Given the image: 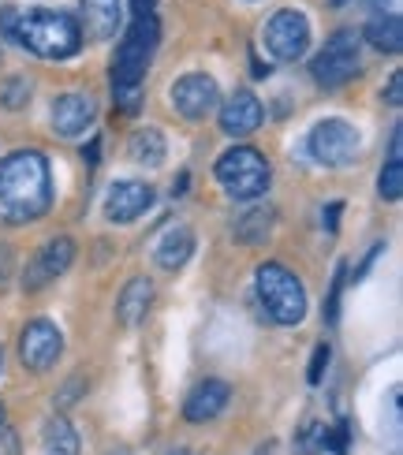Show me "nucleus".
I'll use <instances>...</instances> for the list:
<instances>
[{
    "label": "nucleus",
    "instance_id": "35",
    "mask_svg": "<svg viewBox=\"0 0 403 455\" xmlns=\"http://www.w3.org/2000/svg\"><path fill=\"white\" fill-rule=\"evenodd\" d=\"M329 4H333V8H340V4H348V0H329Z\"/></svg>",
    "mask_w": 403,
    "mask_h": 455
},
{
    "label": "nucleus",
    "instance_id": "30",
    "mask_svg": "<svg viewBox=\"0 0 403 455\" xmlns=\"http://www.w3.org/2000/svg\"><path fill=\"white\" fill-rule=\"evenodd\" d=\"M340 213H343V202H329L325 205V228L336 235V228H340Z\"/></svg>",
    "mask_w": 403,
    "mask_h": 455
},
{
    "label": "nucleus",
    "instance_id": "5",
    "mask_svg": "<svg viewBox=\"0 0 403 455\" xmlns=\"http://www.w3.org/2000/svg\"><path fill=\"white\" fill-rule=\"evenodd\" d=\"M359 60H362L359 34L343 27L318 49V56L310 60V75L321 90H340L343 83H351L359 75Z\"/></svg>",
    "mask_w": 403,
    "mask_h": 455
},
{
    "label": "nucleus",
    "instance_id": "29",
    "mask_svg": "<svg viewBox=\"0 0 403 455\" xmlns=\"http://www.w3.org/2000/svg\"><path fill=\"white\" fill-rule=\"evenodd\" d=\"M12 269H15V254H12V246L0 243V283L12 276Z\"/></svg>",
    "mask_w": 403,
    "mask_h": 455
},
{
    "label": "nucleus",
    "instance_id": "15",
    "mask_svg": "<svg viewBox=\"0 0 403 455\" xmlns=\"http://www.w3.org/2000/svg\"><path fill=\"white\" fill-rule=\"evenodd\" d=\"M228 395H232V388H228L224 381H202L195 392L187 395L183 419L187 422H209V419H217V414L228 407Z\"/></svg>",
    "mask_w": 403,
    "mask_h": 455
},
{
    "label": "nucleus",
    "instance_id": "9",
    "mask_svg": "<svg viewBox=\"0 0 403 455\" xmlns=\"http://www.w3.org/2000/svg\"><path fill=\"white\" fill-rule=\"evenodd\" d=\"M217 98H221L217 83L202 71H190L183 79L172 83V108H176L187 124H202L209 112L217 108Z\"/></svg>",
    "mask_w": 403,
    "mask_h": 455
},
{
    "label": "nucleus",
    "instance_id": "2",
    "mask_svg": "<svg viewBox=\"0 0 403 455\" xmlns=\"http://www.w3.org/2000/svg\"><path fill=\"white\" fill-rule=\"evenodd\" d=\"M153 45H157V19H153V12L134 15L131 30L124 34V42H120L117 64H112V98H117L120 112H139L142 79H146Z\"/></svg>",
    "mask_w": 403,
    "mask_h": 455
},
{
    "label": "nucleus",
    "instance_id": "32",
    "mask_svg": "<svg viewBox=\"0 0 403 455\" xmlns=\"http://www.w3.org/2000/svg\"><path fill=\"white\" fill-rule=\"evenodd\" d=\"M0 455H15V433L0 426Z\"/></svg>",
    "mask_w": 403,
    "mask_h": 455
},
{
    "label": "nucleus",
    "instance_id": "7",
    "mask_svg": "<svg viewBox=\"0 0 403 455\" xmlns=\"http://www.w3.org/2000/svg\"><path fill=\"white\" fill-rule=\"evenodd\" d=\"M359 146H362V135L359 127L340 120V116H329L314 124V131L306 135V149H310V157L325 168H343L359 157Z\"/></svg>",
    "mask_w": 403,
    "mask_h": 455
},
{
    "label": "nucleus",
    "instance_id": "37",
    "mask_svg": "<svg viewBox=\"0 0 403 455\" xmlns=\"http://www.w3.org/2000/svg\"><path fill=\"white\" fill-rule=\"evenodd\" d=\"M176 455H195V451H176Z\"/></svg>",
    "mask_w": 403,
    "mask_h": 455
},
{
    "label": "nucleus",
    "instance_id": "12",
    "mask_svg": "<svg viewBox=\"0 0 403 455\" xmlns=\"http://www.w3.org/2000/svg\"><path fill=\"white\" fill-rule=\"evenodd\" d=\"M153 205V187L142 180H120L109 187V198H105V217L112 224H131L139 220L146 210Z\"/></svg>",
    "mask_w": 403,
    "mask_h": 455
},
{
    "label": "nucleus",
    "instance_id": "4",
    "mask_svg": "<svg viewBox=\"0 0 403 455\" xmlns=\"http://www.w3.org/2000/svg\"><path fill=\"white\" fill-rule=\"evenodd\" d=\"M258 299L265 314L277 325H299L306 317V288L302 280L280 261H265L258 265Z\"/></svg>",
    "mask_w": 403,
    "mask_h": 455
},
{
    "label": "nucleus",
    "instance_id": "6",
    "mask_svg": "<svg viewBox=\"0 0 403 455\" xmlns=\"http://www.w3.org/2000/svg\"><path fill=\"white\" fill-rule=\"evenodd\" d=\"M214 172H217V183L224 187V195L232 198H258L269 187V161L254 146H232L217 161Z\"/></svg>",
    "mask_w": 403,
    "mask_h": 455
},
{
    "label": "nucleus",
    "instance_id": "34",
    "mask_svg": "<svg viewBox=\"0 0 403 455\" xmlns=\"http://www.w3.org/2000/svg\"><path fill=\"white\" fill-rule=\"evenodd\" d=\"M131 8H134V15H146V12H153V0H131Z\"/></svg>",
    "mask_w": 403,
    "mask_h": 455
},
{
    "label": "nucleus",
    "instance_id": "24",
    "mask_svg": "<svg viewBox=\"0 0 403 455\" xmlns=\"http://www.w3.org/2000/svg\"><path fill=\"white\" fill-rule=\"evenodd\" d=\"M30 101V83L23 79V75H15V79L4 83V90H0V105L4 108H23Z\"/></svg>",
    "mask_w": 403,
    "mask_h": 455
},
{
    "label": "nucleus",
    "instance_id": "28",
    "mask_svg": "<svg viewBox=\"0 0 403 455\" xmlns=\"http://www.w3.org/2000/svg\"><path fill=\"white\" fill-rule=\"evenodd\" d=\"M83 392H86V381H83V377H71V381L64 385V392L56 395V403H60V407H68V403H75V400H79Z\"/></svg>",
    "mask_w": 403,
    "mask_h": 455
},
{
    "label": "nucleus",
    "instance_id": "10",
    "mask_svg": "<svg viewBox=\"0 0 403 455\" xmlns=\"http://www.w3.org/2000/svg\"><path fill=\"white\" fill-rule=\"evenodd\" d=\"M60 351H64V336L45 317L30 321L23 336H19V358H23V366L34 373H45L56 358H60Z\"/></svg>",
    "mask_w": 403,
    "mask_h": 455
},
{
    "label": "nucleus",
    "instance_id": "20",
    "mask_svg": "<svg viewBox=\"0 0 403 455\" xmlns=\"http://www.w3.org/2000/svg\"><path fill=\"white\" fill-rule=\"evenodd\" d=\"M165 135L157 127H139L131 135V157L139 161V164H146V168H161L165 164Z\"/></svg>",
    "mask_w": 403,
    "mask_h": 455
},
{
    "label": "nucleus",
    "instance_id": "1",
    "mask_svg": "<svg viewBox=\"0 0 403 455\" xmlns=\"http://www.w3.org/2000/svg\"><path fill=\"white\" fill-rule=\"evenodd\" d=\"M49 202H52L49 161L37 149H19V154L0 161V220L30 224L49 213Z\"/></svg>",
    "mask_w": 403,
    "mask_h": 455
},
{
    "label": "nucleus",
    "instance_id": "14",
    "mask_svg": "<svg viewBox=\"0 0 403 455\" xmlns=\"http://www.w3.org/2000/svg\"><path fill=\"white\" fill-rule=\"evenodd\" d=\"M265 120V108L262 101L254 98L251 90H236L232 98L221 105V131L232 139H243V135H254Z\"/></svg>",
    "mask_w": 403,
    "mask_h": 455
},
{
    "label": "nucleus",
    "instance_id": "27",
    "mask_svg": "<svg viewBox=\"0 0 403 455\" xmlns=\"http://www.w3.org/2000/svg\"><path fill=\"white\" fill-rule=\"evenodd\" d=\"M329 344H318L314 347V358H310V373H306V377H310V385H321V377H325V370H329Z\"/></svg>",
    "mask_w": 403,
    "mask_h": 455
},
{
    "label": "nucleus",
    "instance_id": "18",
    "mask_svg": "<svg viewBox=\"0 0 403 455\" xmlns=\"http://www.w3.org/2000/svg\"><path fill=\"white\" fill-rule=\"evenodd\" d=\"M79 8L93 42H109L120 30V0H79Z\"/></svg>",
    "mask_w": 403,
    "mask_h": 455
},
{
    "label": "nucleus",
    "instance_id": "8",
    "mask_svg": "<svg viewBox=\"0 0 403 455\" xmlns=\"http://www.w3.org/2000/svg\"><path fill=\"white\" fill-rule=\"evenodd\" d=\"M310 45V19L295 8H284L265 23V49L273 60H299Z\"/></svg>",
    "mask_w": 403,
    "mask_h": 455
},
{
    "label": "nucleus",
    "instance_id": "33",
    "mask_svg": "<svg viewBox=\"0 0 403 455\" xmlns=\"http://www.w3.org/2000/svg\"><path fill=\"white\" fill-rule=\"evenodd\" d=\"M83 157H86L90 164H98V157H101V139H93V142L83 149Z\"/></svg>",
    "mask_w": 403,
    "mask_h": 455
},
{
    "label": "nucleus",
    "instance_id": "17",
    "mask_svg": "<svg viewBox=\"0 0 403 455\" xmlns=\"http://www.w3.org/2000/svg\"><path fill=\"white\" fill-rule=\"evenodd\" d=\"M190 254H195V232H190V228H183V224L168 228V232L157 239V251H153L157 265H161V269H168V273L183 269V265L190 261Z\"/></svg>",
    "mask_w": 403,
    "mask_h": 455
},
{
    "label": "nucleus",
    "instance_id": "13",
    "mask_svg": "<svg viewBox=\"0 0 403 455\" xmlns=\"http://www.w3.org/2000/svg\"><path fill=\"white\" fill-rule=\"evenodd\" d=\"M93 116H98V101L90 98V93H64V98L52 101V131L60 139H75L83 135V131L93 124Z\"/></svg>",
    "mask_w": 403,
    "mask_h": 455
},
{
    "label": "nucleus",
    "instance_id": "26",
    "mask_svg": "<svg viewBox=\"0 0 403 455\" xmlns=\"http://www.w3.org/2000/svg\"><path fill=\"white\" fill-rule=\"evenodd\" d=\"M343 276H348V265H336V273H333V288H329V299H325V317H329V325H336V317H340V288H343Z\"/></svg>",
    "mask_w": 403,
    "mask_h": 455
},
{
    "label": "nucleus",
    "instance_id": "38",
    "mask_svg": "<svg viewBox=\"0 0 403 455\" xmlns=\"http://www.w3.org/2000/svg\"><path fill=\"white\" fill-rule=\"evenodd\" d=\"M0 366H4V355H0Z\"/></svg>",
    "mask_w": 403,
    "mask_h": 455
},
{
    "label": "nucleus",
    "instance_id": "25",
    "mask_svg": "<svg viewBox=\"0 0 403 455\" xmlns=\"http://www.w3.org/2000/svg\"><path fill=\"white\" fill-rule=\"evenodd\" d=\"M321 448H329L333 455H348V448H351V426H348V419H340L333 429H325Z\"/></svg>",
    "mask_w": 403,
    "mask_h": 455
},
{
    "label": "nucleus",
    "instance_id": "21",
    "mask_svg": "<svg viewBox=\"0 0 403 455\" xmlns=\"http://www.w3.org/2000/svg\"><path fill=\"white\" fill-rule=\"evenodd\" d=\"M273 220H277V213L269 210V205H254V210H246V213L236 220V239L246 243V246L265 243L269 232H273Z\"/></svg>",
    "mask_w": 403,
    "mask_h": 455
},
{
    "label": "nucleus",
    "instance_id": "23",
    "mask_svg": "<svg viewBox=\"0 0 403 455\" xmlns=\"http://www.w3.org/2000/svg\"><path fill=\"white\" fill-rule=\"evenodd\" d=\"M377 191H381V198L399 202V195H403V157H392V154H389V164L381 168Z\"/></svg>",
    "mask_w": 403,
    "mask_h": 455
},
{
    "label": "nucleus",
    "instance_id": "31",
    "mask_svg": "<svg viewBox=\"0 0 403 455\" xmlns=\"http://www.w3.org/2000/svg\"><path fill=\"white\" fill-rule=\"evenodd\" d=\"M385 98H389V105H396V108H399V101H403V75H399V71L389 79V93H385Z\"/></svg>",
    "mask_w": 403,
    "mask_h": 455
},
{
    "label": "nucleus",
    "instance_id": "16",
    "mask_svg": "<svg viewBox=\"0 0 403 455\" xmlns=\"http://www.w3.org/2000/svg\"><path fill=\"white\" fill-rule=\"evenodd\" d=\"M149 302H153V283L146 276H134L127 288L120 291L117 299V317H120V325L124 329H139L146 314H149Z\"/></svg>",
    "mask_w": 403,
    "mask_h": 455
},
{
    "label": "nucleus",
    "instance_id": "3",
    "mask_svg": "<svg viewBox=\"0 0 403 455\" xmlns=\"http://www.w3.org/2000/svg\"><path fill=\"white\" fill-rule=\"evenodd\" d=\"M15 42L27 45L42 60H68L83 49V27L68 12L34 8L15 19Z\"/></svg>",
    "mask_w": 403,
    "mask_h": 455
},
{
    "label": "nucleus",
    "instance_id": "36",
    "mask_svg": "<svg viewBox=\"0 0 403 455\" xmlns=\"http://www.w3.org/2000/svg\"><path fill=\"white\" fill-rule=\"evenodd\" d=\"M0 426H4V403H0Z\"/></svg>",
    "mask_w": 403,
    "mask_h": 455
},
{
    "label": "nucleus",
    "instance_id": "11",
    "mask_svg": "<svg viewBox=\"0 0 403 455\" xmlns=\"http://www.w3.org/2000/svg\"><path fill=\"white\" fill-rule=\"evenodd\" d=\"M71 261H75V243L68 235H56L49 239L42 251H37L27 265V273H23V291H42L45 283H52L56 276H64L71 269Z\"/></svg>",
    "mask_w": 403,
    "mask_h": 455
},
{
    "label": "nucleus",
    "instance_id": "22",
    "mask_svg": "<svg viewBox=\"0 0 403 455\" xmlns=\"http://www.w3.org/2000/svg\"><path fill=\"white\" fill-rule=\"evenodd\" d=\"M45 455H79V433L71 429L68 419H49L45 422V437H42Z\"/></svg>",
    "mask_w": 403,
    "mask_h": 455
},
{
    "label": "nucleus",
    "instance_id": "19",
    "mask_svg": "<svg viewBox=\"0 0 403 455\" xmlns=\"http://www.w3.org/2000/svg\"><path fill=\"white\" fill-rule=\"evenodd\" d=\"M362 34H367V42H370L377 52L396 56V52L403 49V23H399V15H374Z\"/></svg>",
    "mask_w": 403,
    "mask_h": 455
}]
</instances>
